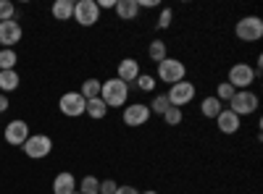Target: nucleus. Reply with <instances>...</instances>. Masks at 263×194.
I'll return each mask as SVG.
<instances>
[{
	"instance_id": "obj_1",
	"label": "nucleus",
	"mask_w": 263,
	"mask_h": 194,
	"mask_svg": "<svg viewBox=\"0 0 263 194\" xmlns=\"http://www.w3.org/2000/svg\"><path fill=\"white\" fill-rule=\"evenodd\" d=\"M100 100L108 105V111L111 107H121V105H126V100H129V84H124L121 79H108V81H103V87H100Z\"/></svg>"
},
{
	"instance_id": "obj_2",
	"label": "nucleus",
	"mask_w": 263,
	"mask_h": 194,
	"mask_svg": "<svg viewBox=\"0 0 263 194\" xmlns=\"http://www.w3.org/2000/svg\"><path fill=\"white\" fill-rule=\"evenodd\" d=\"M158 79L163 84H177V81H184L187 79V66L179 60V58H166L158 63Z\"/></svg>"
},
{
	"instance_id": "obj_3",
	"label": "nucleus",
	"mask_w": 263,
	"mask_h": 194,
	"mask_svg": "<svg viewBox=\"0 0 263 194\" xmlns=\"http://www.w3.org/2000/svg\"><path fill=\"white\" fill-rule=\"evenodd\" d=\"M229 111L234 116H253L258 111V95L250 90H239L234 92V97L229 100Z\"/></svg>"
},
{
	"instance_id": "obj_4",
	"label": "nucleus",
	"mask_w": 263,
	"mask_h": 194,
	"mask_svg": "<svg viewBox=\"0 0 263 194\" xmlns=\"http://www.w3.org/2000/svg\"><path fill=\"white\" fill-rule=\"evenodd\" d=\"M21 147H24L27 158H32V160H42V158H48V155H50L53 139H50L48 134H29V139L21 144Z\"/></svg>"
},
{
	"instance_id": "obj_5",
	"label": "nucleus",
	"mask_w": 263,
	"mask_h": 194,
	"mask_svg": "<svg viewBox=\"0 0 263 194\" xmlns=\"http://www.w3.org/2000/svg\"><path fill=\"white\" fill-rule=\"evenodd\" d=\"M234 34L242 39V42H255L263 37V21L258 16H245V18H239L237 21V27H234Z\"/></svg>"
},
{
	"instance_id": "obj_6",
	"label": "nucleus",
	"mask_w": 263,
	"mask_h": 194,
	"mask_svg": "<svg viewBox=\"0 0 263 194\" xmlns=\"http://www.w3.org/2000/svg\"><path fill=\"white\" fill-rule=\"evenodd\" d=\"M74 21H79V27H92L98 24L100 18V8L95 0H79V3H74Z\"/></svg>"
},
{
	"instance_id": "obj_7",
	"label": "nucleus",
	"mask_w": 263,
	"mask_h": 194,
	"mask_svg": "<svg viewBox=\"0 0 263 194\" xmlns=\"http://www.w3.org/2000/svg\"><path fill=\"white\" fill-rule=\"evenodd\" d=\"M166 97H168V102L174 105V107H184L187 102H192L195 100V84L192 81H177V84H171L168 87V92H166Z\"/></svg>"
},
{
	"instance_id": "obj_8",
	"label": "nucleus",
	"mask_w": 263,
	"mask_h": 194,
	"mask_svg": "<svg viewBox=\"0 0 263 194\" xmlns=\"http://www.w3.org/2000/svg\"><path fill=\"white\" fill-rule=\"evenodd\" d=\"M255 69L253 66H248V63H234V66L229 69V84L239 92V90H248L250 84L255 81Z\"/></svg>"
},
{
	"instance_id": "obj_9",
	"label": "nucleus",
	"mask_w": 263,
	"mask_h": 194,
	"mask_svg": "<svg viewBox=\"0 0 263 194\" xmlns=\"http://www.w3.org/2000/svg\"><path fill=\"white\" fill-rule=\"evenodd\" d=\"M84 105H87V100H84L79 92H66V95L58 100L61 113L69 116V118H79V116L84 113Z\"/></svg>"
},
{
	"instance_id": "obj_10",
	"label": "nucleus",
	"mask_w": 263,
	"mask_h": 194,
	"mask_svg": "<svg viewBox=\"0 0 263 194\" xmlns=\"http://www.w3.org/2000/svg\"><path fill=\"white\" fill-rule=\"evenodd\" d=\"M150 107L145 105V102H135V105H126L124 107V113H121V118H124V123L126 126H145L147 121H150Z\"/></svg>"
},
{
	"instance_id": "obj_11",
	"label": "nucleus",
	"mask_w": 263,
	"mask_h": 194,
	"mask_svg": "<svg viewBox=\"0 0 263 194\" xmlns=\"http://www.w3.org/2000/svg\"><path fill=\"white\" fill-rule=\"evenodd\" d=\"M21 37H24V32H21V24L18 21H0V45L13 50L16 42H21Z\"/></svg>"
},
{
	"instance_id": "obj_12",
	"label": "nucleus",
	"mask_w": 263,
	"mask_h": 194,
	"mask_svg": "<svg viewBox=\"0 0 263 194\" xmlns=\"http://www.w3.org/2000/svg\"><path fill=\"white\" fill-rule=\"evenodd\" d=\"M3 137H6V142H8V144H13V147H21V144H24V142L29 139V126H27V121H21V118L11 121V123L6 126Z\"/></svg>"
},
{
	"instance_id": "obj_13",
	"label": "nucleus",
	"mask_w": 263,
	"mask_h": 194,
	"mask_svg": "<svg viewBox=\"0 0 263 194\" xmlns=\"http://www.w3.org/2000/svg\"><path fill=\"white\" fill-rule=\"evenodd\" d=\"M140 74H142V71H140V63H137L135 58H124V60L119 63V69H116V79H121L124 84L137 81Z\"/></svg>"
},
{
	"instance_id": "obj_14",
	"label": "nucleus",
	"mask_w": 263,
	"mask_h": 194,
	"mask_svg": "<svg viewBox=\"0 0 263 194\" xmlns=\"http://www.w3.org/2000/svg\"><path fill=\"white\" fill-rule=\"evenodd\" d=\"M216 126H218V132H221V134H237V128H239V116H234L229 107H224V111L216 116Z\"/></svg>"
},
{
	"instance_id": "obj_15",
	"label": "nucleus",
	"mask_w": 263,
	"mask_h": 194,
	"mask_svg": "<svg viewBox=\"0 0 263 194\" xmlns=\"http://www.w3.org/2000/svg\"><path fill=\"white\" fill-rule=\"evenodd\" d=\"M71 191H77L74 174H58L53 179V194H71Z\"/></svg>"
},
{
	"instance_id": "obj_16",
	"label": "nucleus",
	"mask_w": 263,
	"mask_h": 194,
	"mask_svg": "<svg viewBox=\"0 0 263 194\" xmlns=\"http://www.w3.org/2000/svg\"><path fill=\"white\" fill-rule=\"evenodd\" d=\"M116 16L121 21H132V18H137L140 13V6H137V0H116Z\"/></svg>"
},
{
	"instance_id": "obj_17",
	"label": "nucleus",
	"mask_w": 263,
	"mask_h": 194,
	"mask_svg": "<svg viewBox=\"0 0 263 194\" xmlns=\"http://www.w3.org/2000/svg\"><path fill=\"white\" fill-rule=\"evenodd\" d=\"M84 113L90 116V118H95V121H100V118H105V113H108V105H105L100 97H95V100H87V105H84Z\"/></svg>"
},
{
	"instance_id": "obj_18",
	"label": "nucleus",
	"mask_w": 263,
	"mask_h": 194,
	"mask_svg": "<svg viewBox=\"0 0 263 194\" xmlns=\"http://www.w3.org/2000/svg\"><path fill=\"white\" fill-rule=\"evenodd\" d=\"M221 111H224V102L218 100V97H205V100L200 102V113H203L205 118H216Z\"/></svg>"
},
{
	"instance_id": "obj_19",
	"label": "nucleus",
	"mask_w": 263,
	"mask_h": 194,
	"mask_svg": "<svg viewBox=\"0 0 263 194\" xmlns=\"http://www.w3.org/2000/svg\"><path fill=\"white\" fill-rule=\"evenodd\" d=\"M100 87H103L100 79H84L79 95H82L84 100H95V97H100Z\"/></svg>"
},
{
	"instance_id": "obj_20",
	"label": "nucleus",
	"mask_w": 263,
	"mask_h": 194,
	"mask_svg": "<svg viewBox=\"0 0 263 194\" xmlns=\"http://www.w3.org/2000/svg\"><path fill=\"white\" fill-rule=\"evenodd\" d=\"M50 11H53V16L58 21H69L74 16V3H71V0H58V3H53Z\"/></svg>"
},
{
	"instance_id": "obj_21",
	"label": "nucleus",
	"mask_w": 263,
	"mask_h": 194,
	"mask_svg": "<svg viewBox=\"0 0 263 194\" xmlns=\"http://www.w3.org/2000/svg\"><path fill=\"white\" fill-rule=\"evenodd\" d=\"M147 55H150V60H153V63H161V60H166V58H168L166 42H161V39H153V42H150V48H147Z\"/></svg>"
},
{
	"instance_id": "obj_22",
	"label": "nucleus",
	"mask_w": 263,
	"mask_h": 194,
	"mask_svg": "<svg viewBox=\"0 0 263 194\" xmlns=\"http://www.w3.org/2000/svg\"><path fill=\"white\" fill-rule=\"evenodd\" d=\"M16 63H18L16 50H8V48L0 50V71H16Z\"/></svg>"
},
{
	"instance_id": "obj_23",
	"label": "nucleus",
	"mask_w": 263,
	"mask_h": 194,
	"mask_svg": "<svg viewBox=\"0 0 263 194\" xmlns=\"http://www.w3.org/2000/svg\"><path fill=\"white\" fill-rule=\"evenodd\" d=\"M0 90L3 92L18 90V74L16 71H0Z\"/></svg>"
},
{
	"instance_id": "obj_24",
	"label": "nucleus",
	"mask_w": 263,
	"mask_h": 194,
	"mask_svg": "<svg viewBox=\"0 0 263 194\" xmlns=\"http://www.w3.org/2000/svg\"><path fill=\"white\" fill-rule=\"evenodd\" d=\"M147 107H150V113L163 116V113L168 111V107H171V102H168V97H166V95H156V97H153V102H150Z\"/></svg>"
},
{
	"instance_id": "obj_25",
	"label": "nucleus",
	"mask_w": 263,
	"mask_h": 194,
	"mask_svg": "<svg viewBox=\"0 0 263 194\" xmlns=\"http://www.w3.org/2000/svg\"><path fill=\"white\" fill-rule=\"evenodd\" d=\"M79 194H100V181L95 176H84L79 184Z\"/></svg>"
},
{
	"instance_id": "obj_26",
	"label": "nucleus",
	"mask_w": 263,
	"mask_h": 194,
	"mask_svg": "<svg viewBox=\"0 0 263 194\" xmlns=\"http://www.w3.org/2000/svg\"><path fill=\"white\" fill-rule=\"evenodd\" d=\"M234 87H232V84L229 81H221V84H218V87H216V95L213 97H218V100H221V102H229L232 97H234Z\"/></svg>"
},
{
	"instance_id": "obj_27",
	"label": "nucleus",
	"mask_w": 263,
	"mask_h": 194,
	"mask_svg": "<svg viewBox=\"0 0 263 194\" xmlns=\"http://www.w3.org/2000/svg\"><path fill=\"white\" fill-rule=\"evenodd\" d=\"M137 90H140V92H153V90H156V76L140 74V76H137Z\"/></svg>"
},
{
	"instance_id": "obj_28",
	"label": "nucleus",
	"mask_w": 263,
	"mask_h": 194,
	"mask_svg": "<svg viewBox=\"0 0 263 194\" xmlns=\"http://www.w3.org/2000/svg\"><path fill=\"white\" fill-rule=\"evenodd\" d=\"M161 118H163L168 126H179V123H182V107H174V105H171Z\"/></svg>"
},
{
	"instance_id": "obj_29",
	"label": "nucleus",
	"mask_w": 263,
	"mask_h": 194,
	"mask_svg": "<svg viewBox=\"0 0 263 194\" xmlns=\"http://www.w3.org/2000/svg\"><path fill=\"white\" fill-rule=\"evenodd\" d=\"M16 16V6L11 0H0V21H11Z\"/></svg>"
},
{
	"instance_id": "obj_30",
	"label": "nucleus",
	"mask_w": 263,
	"mask_h": 194,
	"mask_svg": "<svg viewBox=\"0 0 263 194\" xmlns=\"http://www.w3.org/2000/svg\"><path fill=\"white\" fill-rule=\"evenodd\" d=\"M171 16H174L171 8H163V11H161V16H158V29H168V27H171Z\"/></svg>"
},
{
	"instance_id": "obj_31",
	"label": "nucleus",
	"mask_w": 263,
	"mask_h": 194,
	"mask_svg": "<svg viewBox=\"0 0 263 194\" xmlns=\"http://www.w3.org/2000/svg\"><path fill=\"white\" fill-rule=\"evenodd\" d=\"M119 189V184L114 181V179H105V181H100V194H114Z\"/></svg>"
},
{
	"instance_id": "obj_32",
	"label": "nucleus",
	"mask_w": 263,
	"mask_h": 194,
	"mask_svg": "<svg viewBox=\"0 0 263 194\" xmlns=\"http://www.w3.org/2000/svg\"><path fill=\"white\" fill-rule=\"evenodd\" d=\"M114 194H140V191H137L135 186H129V184H124V186H119V189H116Z\"/></svg>"
},
{
	"instance_id": "obj_33",
	"label": "nucleus",
	"mask_w": 263,
	"mask_h": 194,
	"mask_svg": "<svg viewBox=\"0 0 263 194\" xmlns=\"http://www.w3.org/2000/svg\"><path fill=\"white\" fill-rule=\"evenodd\" d=\"M137 6H145V8H156L158 0H137Z\"/></svg>"
},
{
	"instance_id": "obj_34",
	"label": "nucleus",
	"mask_w": 263,
	"mask_h": 194,
	"mask_svg": "<svg viewBox=\"0 0 263 194\" xmlns=\"http://www.w3.org/2000/svg\"><path fill=\"white\" fill-rule=\"evenodd\" d=\"M98 8H116V0H100Z\"/></svg>"
},
{
	"instance_id": "obj_35",
	"label": "nucleus",
	"mask_w": 263,
	"mask_h": 194,
	"mask_svg": "<svg viewBox=\"0 0 263 194\" xmlns=\"http://www.w3.org/2000/svg\"><path fill=\"white\" fill-rule=\"evenodd\" d=\"M6 111H8V97L0 95V113H6Z\"/></svg>"
},
{
	"instance_id": "obj_36",
	"label": "nucleus",
	"mask_w": 263,
	"mask_h": 194,
	"mask_svg": "<svg viewBox=\"0 0 263 194\" xmlns=\"http://www.w3.org/2000/svg\"><path fill=\"white\" fill-rule=\"evenodd\" d=\"M140 194H158V191H153V189H147V191H140Z\"/></svg>"
},
{
	"instance_id": "obj_37",
	"label": "nucleus",
	"mask_w": 263,
	"mask_h": 194,
	"mask_svg": "<svg viewBox=\"0 0 263 194\" xmlns=\"http://www.w3.org/2000/svg\"><path fill=\"white\" fill-rule=\"evenodd\" d=\"M71 194H79V189H77V191H71Z\"/></svg>"
}]
</instances>
